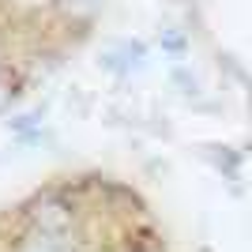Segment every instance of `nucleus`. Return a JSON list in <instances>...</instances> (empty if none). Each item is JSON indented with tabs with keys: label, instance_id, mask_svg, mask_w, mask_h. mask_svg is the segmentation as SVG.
<instances>
[{
	"label": "nucleus",
	"instance_id": "nucleus-1",
	"mask_svg": "<svg viewBox=\"0 0 252 252\" xmlns=\"http://www.w3.org/2000/svg\"><path fill=\"white\" fill-rule=\"evenodd\" d=\"M27 226L34 233H53V237H72L75 230V211L64 196H42L27 211Z\"/></svg>",
	"mask_w": 252,
	"mask_h": 252
},
{
	"label": "nucleus",
	"instance_id": "nucleus-2",
	"mask_svg": "<svg viewBox=\"0 0 252 252\" xmlns=\"http://www.w3.org/2000/svg\"><path fill=\"white\" fill-rule=\"evenodd\" d=\"M15 252H75V249H72L68 237H53V233H34L31 230L19 241V249H15Z\"/></svg>",
	"mask_w": 252,
	"mask_h": 252
},
{
	"label": "nucleus",
	"instance_id": "nucleus-3",
	"mask_svg": "<svg viewBox=\"0 0 252 252\" xmlns=\"http://www.w3.org/2000/svg\"><path fill=\"white\" fill-rule=\"evenodd\" d=\"M8 98H11V91H8V83H4V79H0V109H4V105H8Z\"/></svg>",
	"mask_w": 252,
	"mask_h": 252
}]
</instances>
